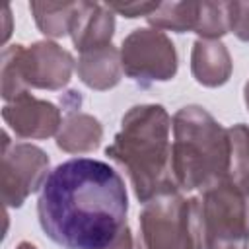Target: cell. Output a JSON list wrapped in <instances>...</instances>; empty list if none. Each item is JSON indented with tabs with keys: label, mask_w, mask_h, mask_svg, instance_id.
I'll return each instance as SVG.
<instances>
[{
	"label": "cell",
	"mask_w": 249,
	"mask_h": 249,
	"mask_svg": "<svg viewBox=\"0 0 249 249\" xmlns=\"http://www.w3.org/2000/svg\"><path fill=\"white\" fill-rule=\"evenodd\" d=\"M128 195L123 177L105 161L74 158L45 179L37 216L62 249H105L126 228Z\"/></svg>",
	"instance_id": "cell-1"
},
{
	"label": "cell",
	"mask_w": 249,
	"mask_h": 249,
	"mask_svg": "<svg viewBox=\"0 0 249 249\" xmlns=\"http://www.w3.org/2000/svg\"><path fill=\"white\" fill-rule=\"evenodd\" d=\"M171 117L163 105L130 107L121 119V130L105 148V156L121 165L140 202L179 193L171 167Z\"/></svg>",
	"instance_id": "cell-2"
},
{
	"label": "cell",
	"mask_w": 249,
	"mask_h": 249,
	"mask_svg": "<svg viewBox=\"0 0 249 249\" xmlns=\"http://www.w3.org/2000/svg\"><path fill=\"white\" fill-rule=\"evenodd\" d=\"M171 167L179 191H206L230 169V136L206 109L181 107L171 121Z\"/></svg>",
	"instance_id": "cell-3"
},
{
	"label": "cell",
	"mask_w": 249,
	"mask_h": 249,
	"mask_svg": "<svg viewBox=\"0 0 249 249\" xmlns=\"http://www.w3.org/2000/svg\"><path fill=\"white\" fill-rule=\"evenodd\" d=\"M74 56L54 41H37L29 47L10 45L2 51L0 80L6 103L35 89H62L74 72Z\"/></svg>",
	"instance_id": "cell-4"
},
{
	"label": "cell",
	"mask_w": 249,
	"mask_h": 249,
	"mask_svg": "<svg viewBox=\"0 0 249 249\" xmlns=\"http://www.w3.org/2000/svg\"><path fill=\"white\" fill-rule=\"evenodd\" d=\"M136 249H204L202 206L196 196L179 193L144 204Z\"/></svg>",
	"instance_id": "cell-5"
},
{
	"label": "cell",
	"mask_w": 249,
	"mask_h": 249,
	"mask_svg": "<svg viewBox=\"0 0 249 249\" xmlns=\"http://www.w3.org/2000/svg\"><path fill=\"white\" fill-rule=\"evenodd\" d=\"M204 249H249V189L228 177L202 191Z\"/></svg>",
	"instance_id": "cell-6"
},
{
	"label": "cell",
	"mask_w": 249,
	"mask_h": 249,
	"mask_svg": "<svg viewBox=\"0 0 249 249\" xmlns=\"http://www.w3.org/2000/svg\"><path fill=\"white\" fill-rule=\"evenodd\" d=\"M121 64L124 74L140 88L154 82H169L177 74V51L173 41L160 29L138 27L121 45Z\"/></svg>",
	"instance_id": "cell-7"
},
{
	"label": "cell",
	"mask_w": 249,
	"mask_h": 249,
	"mask_svg": "<svg viewBox=\"0 0 249 249\" xmlns=\"http://www.w3.org/2000/svg\"><path fill=\"white\" fill-rule=\"evenodd\" d=\"M49 156L35 144H12L8 134H2V165L0 191L2 202L8 208H19L29 195L43 187L49 177Z\"/></svg>",
	"instance_id": "cell-8"
},
{
	"label": "cell",
	"mask_w": 249,
	"mask_h": 249,
	"mask_svg": "<svg viewBox=\"0 0 249 249\" xmlns=\"http://www.w3.org/2000/svg\"><path fill=\"white\" fill-rule=\"evenodd\" d=\"M2 119L16 136L31 140L56 136L62 124L60 109L47 99H37L29 91L6 103L2 107Z\"/></svg>",
	"instance_id": "cell-9"
},
{
	"label": "cell",
	"mask_w": 249,
	"mask_h": 249,
	"mask_svg": "<svg viewBox=\"0 0 249 249\" xmlns=\"http://www.w3.org/2000/svg\"><path fill=\"white\" fill-rule=\"evenodd\" d=\"M115 35V12L107 4L82 2L72 27V43L76 51L88 53L111 45Z\"/></svg>",
	"instance_id": "cell-10"
},
{
	"label": "cell",
	"mask_w": 249,
	"mask_h": 249,
	"mask_svg": "<svg viewBox=\"0 0 249 249\" xmlns=\"http://www.w3.org/2000/svg\"><path fill=\"white\" fill-rule=\"evenodd\" d=\"M233 70L231 54L222 41L196 39L191 51V72L193 78L204 88L224 86Z\"/></svg>",
	"instance_id": "cell-11"
},
{
	"label": "cell",
	"mask_w": 249,
	"mask_h": 249,
	"mask_svg": "<svg viewBox=\"0 0 249 249\" xmlns=\"http://www.w3.org/2000/svg\"><path fill=\"white\" fill-rule=\"evenodd\" d=\"M76 70L82 84H86L89 89H111L121 82L123 76L121 51H117L113 45H107L82 53L76 62Z\"/></svg>",
	"instance_id": "cell-12"
},
{
	"label": "cell",
	"mask_w": 249,
	"mask_h": 249,
	"mask_svg": "<svg viewBox=\"0 0 249 249\" xmlns=\"http://www.w3.org/2000/svg\"><path fill=\"white\" fill-rule=\"evenodd\" d=\"M103 138L101 123L82 111H68L56 132V146L66 154H86L99 148Z\"/></svg>",
	"instance_id": "cell-13"
},
{
	"label": "cell",
	"mask_w": 249,
	"mask_h": 249,
	"mask_svg": "<svg viewBox=\"0 0 249 249\" xmlns=\"http://www.w3.org/2000/svg\"><path fill=\"white\" fill-rule=\"evenodd\" d=\"M82 2H31L29 10L39 31L47 37L58 39L72 33Z\"/></svg>",
	"instance_id": "cell-14"
},
{
	"label": "cell",
	"mask_w": 249,
	"mask_h": 249,
	"mask_svg": "<svg viewBox=\"0 0 249 249\" xmlns=\"http://www.w3.org/2000/svg\"><path fill=\"white\" fill-rule=\"evenodd\" d=\"M200 16V2H160V6L146 18V21L160 31L187 33L196 31Z\"/></svg>",
	"instance_id": "cell-15"
},
{
	"label": "cell",
	"mask_w": 249,
	"mask_h": 249,
	"mask_svg": "<svg viewBox=\"0 0 249 249\" xmlns=\"http://www.w3.org/2000/svg\"><path fill=\"white\" fill-rule=\"evenodd\" d=\"M230 136V169L228 179L249 189V126L237 123L228 128Z\"/></svg>",
	"instance_id": "cell-16"
},
{
	"label": "cell",
	"mask_w": 249,
	"mask_h": 249,
	"mask_svg": "<svg viewBox=\"0 0 249 249\" xmlns=\"http://www.w3.org/2000/svg\"><path fill=\"white\" fill-rule=\"evenodd\" d=\"M195 33L204 41H218L230 33L228 2H200L198 27Z\"/></svg>",
	"instance_id": "cell-17"
},
{
	"label": "cell",
	"mask_w": 249,
	"mask_h": 249,
	"mask_svg": "<svg viewBox=\"0 0 249 249\" xmlns=\"http://www.w3.org/2000/svg\"><path fill=\"white\" fill-rule=\"evenodd\" d=\"M228 16H230V31L239 41L249 43V0L228 2Z\"/></svg>",
	"instance_id": "cell-18"
},
{
	"label": "cell",
	"mask_w": 249,
	"mask_h": 249,
	"mask_svg": "<svg viewBox=\"0 0 249 249\" xmlns=\"http://www.w3.org/2000/svg\"><path fill=\"white\" fill-rule=\"evenodd\" d=\"M115 14H121L124 18H148L158 6L160 2H124V4H107Z\"/></svg>",
	"instance_id": "cell-19"
},
{
	"label": "cell",
	"mask_w": 249,
	"mask_h": 249,
	"mask_svg": "<svg viewBox=\"0 0 249 249\" xmlns=\"http://www.w3.org/2000/svg\"><path fill=\"white\" fill-rule=\"evenodd\" d=\"M105 249H134V241H132L130 228L126 226V228L117 235V239H115L109 247H105Z\"/></svg>",
	"instance_id": "cell-20"
},
{
	"label": "cell",
	"mask_w": 249,
	"mask_h": 249,
	"mask_svg": "<svg viewBox=\"0 0 249 249\" xmlns=\"http://www.w3.org/2000/svg\"><path fill=\"white\" fill-rule=\"evenodd\" d=\"M16 249H37V247H35V245H33L31 241H19Z\"/></svg>",
	"instance_id": "cell-21"
},
{
	"label": "cell",
	"mask_w": 249,
	"mask_h": 249,
	"mask_svg": "<svg viewBox=\"0 0 249 249\" xmlns=\"http://www.w3.org/2000/svg\"><path fill=\"white\" fill-rule=\"evenodd\" d=\"M243 99H245V105H247V109H249V80H247V84H245V88H243Z\"/></svg>",
	"instance_id": "cell-22"
}]
</instances>
